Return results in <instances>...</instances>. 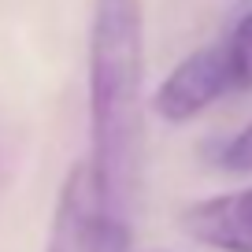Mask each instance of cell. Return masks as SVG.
<instances>
[{
    "mask_svg": "<svg viewBox=\"0 0 252 252\" xmlns=\"http://www.w3.org/2000/svg\"><path fill=\"white\" fill-rule=\"evenodd\" d=\"M89 163L96 167L119 222L137 174L145 82V11L141 0H96L89 23Z\"/></svg>",
    "mask_w": 252,
    "mask_h": 252,
    "instance_id": "1",
    "label": "cell"
},
{
    "mask_svg": "<svg viewBox=\"0 0 252 252\" xmlns=\"http://www.w3.org/2000/svg\"><path fill=\"white\" fill-rule=\"evenodd\" d=\"M123 241L126 222H119L111 212L96 167L78 159L60 186L45 252H119Z\"/></svg>",
    "mask_w": 252,
    "mask_h": 252,
    "instance_id": "2",
    "label": "cell"
},
{
    "mask_svg": "<svg viewBox=\"0 0 252 252\" xmlns=\"http://www.w3.org/2000/svg\"><path fill=\"white\" fill-rule=\"evenodd\" d=\"M226 89H234V74H230L226 41H219L193 48L186 60L174 63V71L152 93V111L163 123H189L204 115Z\"/></svg>",
    "mask_w": 252,
    "mask_h": 252,
    "instance_id": "3",
    "label": "cell"
},
{
    "mask_svg": "<svg viewBox=\"0 0 252 252\" xmlns=\"http://www.w3.org/2000/svg\"><path fill=\"white\" fill-rule=\"evenodd\" d=\"M178 222L193 241L215 252H252V186L197 200Z\"/></svg>",
    "mask_w": 252,
    "mask_h": 252,
    "instance_id": "4",
    "label": "cell"
},
{
    "mask_svg": "<svg viewBox=\"0 0 252 252\" xmlns=\"http://www.w3.org/2000/svg\"><path fill=\"white\" fill-rule=\"evenodd\" d=\"M226 56H230L234 89H252V11L237 19L234 33L226 37Z\"/></svg>",
    "mask_w": 252,
    "mask_h": 252,
    "instance_id": "5",
    "label": "cell"
},
{
    "mask_svg": "<svg viewBox=\"0 0 252 252\" xmlns=\"http://www.w3.org/2000/svg\"><path fill=\"white\" fill-rule=\"evenodd\" d=\"M215 163H219L222 171H230V174H252V119L234 137H226V141L219 145Z\"/></svg>",
    "mask_w": 252,
    "mask_h": 252,
    "instance_id": "6",
    "label": "cell"
}]
</instances>
